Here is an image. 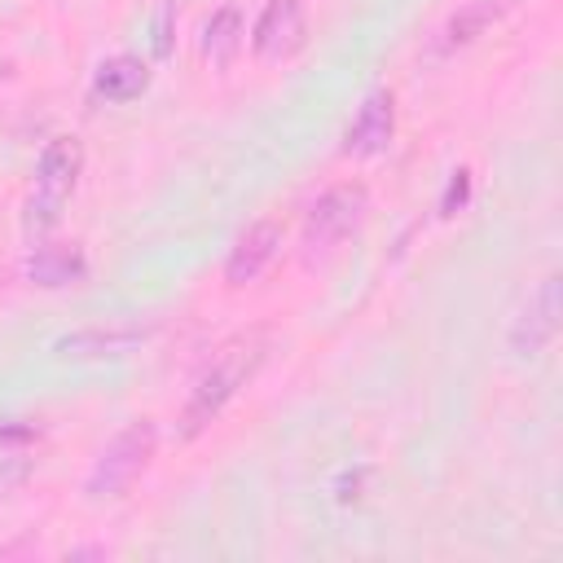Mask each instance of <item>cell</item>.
I'll use <instances>...</instances> for the list:
<instances>
[{
    "label": "cell",
    "mask_w": 563,
    "mask_h": 563,
    "mask_svg": "<svg viewBox=\"0 0 563 563\" xmlns=\"http://www.w3.org/2000/svg\"><path fill=\"white\" fill-rule=\"evenodd\" d=\"M268 356V334L264 330H242L233 334L229 343H220V352L198 369L189 396H185V409H180V435L194 440L198 431H207L220 409L255 378V369L264 365Z\"/></svg>",
    "instance_id": "1"
},
{
    "label": "cell",
    "mask_w": 563,
    "mask_h": 563,
    "mask_svg": "<svg viewBox=\"0 0 563 563\" xmlns=\"http://www.w3.org/2000/svg\"><path fill=\"white\" fill-rule=\"evenodd\" d=\"M154 449H158V427L150 418H136L123 431H114L84 479L88 501H119L145 475V466L154 462Z\"/></svg>",
    "instance_id": "2"
},
{
    "label": "cell",
    "mask_w": 563,
    "mask_h": 563,
    "mask_svg": "<svg viewBox=\"0 0 563 563\" xmlns=\"http://www.w3.org/2000/svg\"><path fill=\"white\" fill-rule=\"evenodd\" d=\"M84 176V145L79 136H53L44 150H40V163H35V194L26 202V229H48L57 224L66 198L75 194Z\"/></svg>",
    "instance_id": "3"
},
{
    "label": "cell",
    "mask_w": 563,
    "mask_h": 563,
    "mask_svg": "<svg viewBox=\"0 0 563 563\" xmlns=\"http://www.w3.org/2000/svg\"><path fill=\"white\" fill-rule=\"evenodd\" d=\"M369 211V189L361 180H343V185H330L325 194H317V202L308 207L303 216V251L308 255H325L334 251L343 238H352L361 229Z\"/></svg>",
    "instance_id": "4"
},
{
    "label": "cell",
    "mask_w": 563,
    "mask_h": 563,
    "mask_svg": "<svg viewBox=\"0 0 563 563\" xmlns=\"http://www.w3.org/2000/svg\"><path fill=\"white\" fill-rule=\"evenodd\" d=\"M554 334H559V277L545 273L528 290V299L519 303V312H515V321L506 330V347L519 361H532L554 343Z\"/></svg>",
    "instance_id": "5"
},
{
    "label": "cell",
    "mask_w": 563,
    "mask_h": 563,
    "mask_svg": "<svg viewBox=\"0 0 563 563\" xmlns=\"http://www.w3.org/2000/svg\"><path fill=\"white\" fill-rule=\"evenodd\" d=\"M303 35H308L303 0H268L251 26V48L264 62H286L303 48Z\"/></svg>",
    "instance_id": "6"
},
{
    "label": "cell",
    "mask_w": 563,
    "mask_h": 563,
    "mask_svg": "<svg viewBox=\"0 0 563 563\" xmlns=\"http://www.w3.org/2000/svg\"><path fill=\"white\" fill-rule=\"evenodd\" d=\"M391 132H396V97H391V88H378V92H369V97L361 101L356 119L347 123V132H343V154H352V158H374V154H383V150L391 145Z\"/></svg>",
    "instance_id": "7"
},
{
    "label": "cell",
    "mask_w": 563,
    "mask_h": 563,
    "mask_svg": "<svg viewBox=\"0 0 563 563\" xmlns=\"http://www.w3.org/2000/svg\"><path fill=\"white\" fill-rule=\"evenodd\" d=\"M277 246H282V224L277 220H255V224H246L242 233H238V242L229 246V255H224V282L229 286H246V282H255L273 260H277Z\"/></svg>",
    "instance_id": "8"
},
{
    "label": "cell",
    "mask_w": 563,
    "mask_h": 563,
    "mask_svg": "<svg viewBox=\"0 0 563 563\" xmlns=\"http://www.w3.org/2000/svg\"><path fill=\"white\" fill-rule=\"evenodd\" d=\"M141 343H145V330H136V325H88V330L62 334L53 343V356L57 361H114Z\"/></svg>",
    "instance_id": "9"
},
{
    "label": "cell",
    "mask_w": 563,
    "mask_h": 563,
    "mask_svg": "<svg viewBox=\"0 0 563 563\" xmlns=\"http://www.w3.org/2000/svg\"><path fill=\"white\" fill-rule=\"evenodd\" d=\"M88 277V255L75 242H48L26 260V282L44 290H62Z\"/></svg>",
    "instance_id": "10"
},
{
    "label": "cell",
    "mask_w": 563,
    "mask_h": 563,
    "mask_svg": "<svg viewBox=\"0 0 563 563\" xmlns=\"http://www.w3.org/2000/svg\"><path fill=\"white\" fill-rule=\"evenodd\" d=\"M145 88H150V66H145L141 57H132V53L106 57V62L97 66V75H92V92H97L101 101H132V97H141Z\"/></svg>",
    "instance_id": "11"
},
{
    "label": "cell",
    "mask_w": 563,
    "mask_h": 563,
    "mask_svg": "<svg viewBox=\"0 0 563 563\" xmlns=\"http://www.w3.org/2000/svg\"><path fill=\"white\" fill-rule=\"evenodd\" d=\"M242 35H246L242 9H238V4H224V9H216V13L202 22L198 48H202V57H207L211 66H229V62L238 57V48H242Z\"/></svg>",
    "instance_id": "12"
},
{
    "label": "cell",
    "mask_w": 563,
    "mask_h": 563,
    "mask_svg": "<svg viewBox=\"0 0 563 563\" xmlns=\"http://www.w3.org/2000/svg\"><path fill=\"white\" fill-rule=\"evenodd\" d=\"M497 18V4L493 0H471V4H462L444 26H440V35H435V53H453V48H466L475 35H484L488 31V22Z\"/></svg>",
    "instance_id": "13"
},
{
    "label": "cell",
    "mask_w": 563,
    "mask_h": 563,
    "mask_svg": "<svg viewBox=\"0 0 563 563\" xmlns=\"http://www.w3.org/2000/svg\"><path fill=\"white\" fill-rule=\"evenodd\" d=\"M466 194H471V172H466V167H457V172L449 176L444 198H440V216H453V211L466 202Z\"/></svg>",
    "instance_id": "14"
},
{
    "label": "cell",
    "mask_w": 563,
    "mask_h": 563,
    "mask_svg": "<svg viewBox=\"0 0 563 563\" xmlns=\"http://www.w3.org/2000/svg\"><path fill=\"white\" fill-rule=\"evenodd\" d=\"M167 26H172V9H163L158 22H154V53H158V57L172 53V35H167Z\"/></svg>",
    "instance_id": "15"
}]
</instances>
